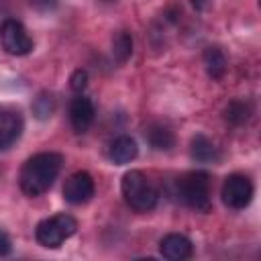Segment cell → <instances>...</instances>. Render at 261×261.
<instances>
[{
	"label": "cell",
	"instance_id": "obj_1",
	"mask_svg": "<svg viewBox=\"0 0 261 261\" xmlns=\"http://www.w3.org/2000/svg\"><path fill=\"white\" fill-rule=\"evenodd\" d=\"M61 165H63V157L53 151H43L29 157L20 169V177H18L20 190L31 198L45 194L57 179Z\"/></svg>",
	"mask_w": 261,
	"mask_h": 261
},
{
	"label": "cell",
	"instance_id": "obj_2",
	"mask_svg": "<svg viewBox=\"0 0 261 261\" xmlns=\"http://www.w3.org/2000/svg\"><path fill=\"white\" fill-rule=\"evenodd\" d=\"M120 192L124 202L135 210V212H151L157 206V190L151 186L147 175L139 169H130L122 175L120 181Z\"/></svg>",
	"mask_w": 261,
	"mask_h": 261
},
{
	"label": "cell",
	"instance_id": "obj_3",
	"mask_svg": "<svg viewBox=\"0 0 261 261\" xmlns=\"http://www.w3.org/2000/svg\"><path fill=\"white\" fill-rule=\"evenodd\" d=\"M77 230V220L69 214H55L41 220L35 228V239L45 249H59L65 239Z\"/></svg>",
	"mask_w": 261,
	"mask_h": 261
},
{
	"label": "cell",
	"instance_id": "obj_4",
	"mask_svg": "<svg viewBox=\"0 0 261 261\" xmlns=\"http://www.w3.org/2000/svg\"><path fill=\"white\" fill-rule=\"evenodd\" d=\"M179 198L198 212L210 210V177L206 171H190L179 179Z\"/></svg>",
	"mask_w": 261,
	"mask_h": 261
},
{
	"label": "cell",
	"instance_id": "obj_5",
	"mask_svg": "<svg viewBox=\"0 0 261 261\" xmlns=\"http://www.w3.org/2000/svg\"><path fill=\"white\" fill-rule=\"evenodd\" d=\"M222 202L232 210H243L253 200V181L243 173H230L220 190Z\"/></svg>",
	"mask_w": 261,
	"mask_h": 261
},
{
	"label": "cell",
	"instance_id": "obj_6",
	"mask_svg": "<svg viewBox=\"0 0 261 261\" xmlns=\"http://www.w3.org/2000/svg\"><path fill=\"white\" fill-rule=\"evenodd\" d=\"M0 43L4 47L6 53L10 55H29L33 51V39L29 37L27 29L22 27V22L14 20V18H6L0 27Z\"/></svg>",
	"mask_w": 261,
	"mask_h": 261
},
{
	"label": "cell",
	"instance_id": "obj_7",
	"mask_svg": "<svg viewBox=\"0 0 261 261\" xmlns=\"http://www.w3.org/2000/svg\"><path fill=\"white\" fill-rule=\"evenodd\" d=\"M24 130L22 112L12 104H0V151L12 147Z\"/></svg>",
	"mask_w": 261,
	"mask_h": 261
},
{
	"label": "cell",
	"instance_id": "obj_8",
	"mask_svg": "<svg viewBox=\"0 0 261 261\" xmlns=\"http://www.w3.org/2000/svg\"><path fill=\"white\" fill-rule=\"evenodd\" d=\"M94 192H96V184L88 171H75L63 184V198L73 206L86 204L94 196Z\"/></svg>",
	"mask_w": 261,
	"mask_h": 261
},
{
	"label": "cell",
	"instance_id": "obj_9",
	"mask_svg": "<svg viewBox=\"0 0 261 261\" xmlns=\"http://www.w3.org/2000/svg\"><path fill=\"white\" fill-rule=\"evenodd\" d=\"M96 118V108H94V102L86 96H77L71 100L69 104V122H71V128L77 133V135H84L92 122Z\"/></svg>",
	"mask_w": 261,
	"mask_h": 261
},
{
	"label": "cell",
	"instance_id": "obj_10",
	"mask_svg": "<svg viewBox=\"0 0 261 261\" xmlns=\"http://www.w3.org/2000/svg\"><path fill=\"white\" fill-rule=\"evenodd\" d=\"M159 253L169 261H184V259L192 257L194 247H192V241L186 234L169 232L159 241Z\"/></svg>",
	"mask_w": 261,
	"mask_h": 261
},
{
	"label": "cell",
	"instance_id": "obj_11",
	"mask_svg": "<svg viewBox=\"0 0 261 261\" xmlns=\"http://www.w3.org/2000/svg\"><path fill=\"white\" fill-rule=\"evenodd\" d=\"M137 153H139V147H137L135 139H130L126 135L116 137L110 143V147H108V157H110V161L114 165H126V163H130L137 157Z\"/></svg>",
	"mask_w": 261,
	"mask_h": 261
},
{
	"label": "cell",
	"instance_id": "obj_12",
	"mask_svg": "<svg viewBox=\"0 0 261 261\" xmlns=\"http://www.w3.org/2000/svg\"><path fill=\"white\" fill-rule=\"evenodd\" d=\"M190 155L198 163H216L220 159V151L212 139L206 135H196L190 143Z\"/></svg>",
	"mask_w": 261,
	"mask_h": 261
},
{
	"label": "cell",
	"instance_id": "obj_13",
	"mask_svg": "<svg viewBox=\"0 0 261 261\" xmlns=\"http://www.w3.org/2000/svg\"><path fill=\"white\" fill-rule=\"evenodd\" d=\"M145 137L149 141V145L157 151H169L173 145H175V135L169 126L165 124H159V122H153L147 126L145 130Z\"/></svg>",
	"mask_w": 261,
	"mask_h": 261
},
{
	"label": "cell",
	"instance_id": "obj_14",
	"mask_svg": "<svg viewBox=\"0 0 261 261\" xmlns=\"http://www.w3.org/2000/svg\"><path fill=\"white\" fill-rule=\"evenodd\" d=\"M226 65H228L226 55L218 47H208L204 51V67L212 80H220L226 73Z\"/></svg>",
	"mask_w": 261,
	"mask_h": 261
},
{
	"label": "cell",
	"instance_id": "obj_15",
	"mask_svg": "<svg viewBox=\"0 0 261 261\" xmlns=\"http://www.w3.org/2000/svg\"><path fill=\"white\" fill-rule=\"evenodd\" d=\"M251 112H253V108H251L249 102H245V100H232L224 108V118L230 124H243V122L249 120Z\"/></svg>",
	"mask_w": 261,
	"mask_h": 261
},
{
	"label": "cell",
	"instance_id": "obj_16",
	"mask_svg": "<svg viewBox=\"0 0 261 261\" xmlns=\"http://www.w3.org/2000/svg\"><path fill=\"white\" fill-rule=\"evenodd\" d=\"M112 55H114V59L118 63L128 61V57L133 55V37H130V33L120 31V33L114 35V39H112Z\"/></svg>",
	"mask_w": 261,
	"mask_h": 261
},
{
	"label": "cell",
	"instance_id": "obj_17",
	"mask_svg": "<svg viewBox=\"0 0 261 261\" xmlns=\"http://www.w3.org/2000/svg\"><path fill=\"white\" fill-rule=\"evenodd\" d=\"M53 108H55V100H53V96L51 94H39L37 98H35V102H33V112H35V116L39 118V120H45V118H49L51 114H53Z\"/></svg>",
	"mask_w": 261,
	"mask_h": 261
},
{
	"label": "cell",
	"instance_id": "obj_18",
	"mask_svg": "<svg viewBox=\"0 0 261 261\" xmlns=\"http://www.w3.org/2000/svg\"><path fill=\"white\" fill-rule=\"evenodd\" d=\"M69 88L77 94H82L88 88V71L86 69H75L69 77Z\"/></svg>",
	"mask_w": 261,
	"mask_h": 261
},
{
	"label": "cell",
	"instance_id": "obj_19",
	"mask_svg": "<svg viewBox=\"0 0 261 261\" xmlns=\"http://www.w3.org/2000/svg\"><path fill=\"white\" fill-rule=\"evenodd\" d=\"M35 10H39V12H51V10H55L57 8V4H59V0H27Z\"/></svg>",
	"mask_w": 261,
	"mask_h": 261
},
{
	"label": "cell",
	"instance_id": "obj_20",
	"mask_svg": "<svg viewBox=\"0 0 261 261\" xmlns=\"http://www.w3.org/2000/svg\"><path fill=\"white\" fill-rule=\"evenodd\" d=\"M10 253H12V241H10V237L6 232L0 230V257H6Z\"/></svg>",
	"mask_w": 261,
	"mask_h": 261
},
{
	"label": "cell",
	"instance_id": "obj_21",
	"mask_svg": "<svg viewBox=\"0 0 261 261\" xmlns=\"http://www.w3.org/2000/svg\"><path fill=\"white\" fill-rule=\"evenodd\" d=\"M208 2H210V0H192V4H194V8H196V10H204Z\"/></svg>",
	"mask_w": 261,
	"mask_h": 261
}]
</instances>
